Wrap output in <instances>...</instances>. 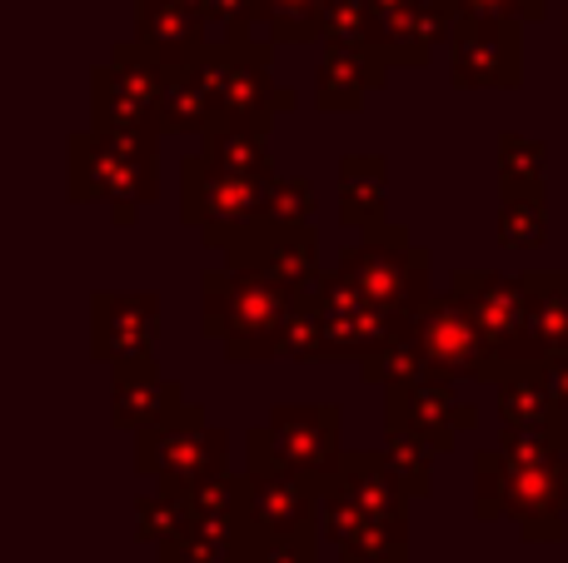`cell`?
Masks as SVG:
<instances>
[{"label": "cell", "instance_id": "16", "mask_svg": "<svg viewBox=\"0 0 568 563\" xmlns=\"http://www.w3.org/2000/svg\"><path fill=\"white\" fill-rule=\"evenodd\" d=\"M474 424H479V409L454 399V385L439 375L384 395V429H409L434 454H449V449L459 444V434H469Z\"/></svg>", "mask_w": 568, "mask_h": 563}, {"label": "cell", "instance_id": "11", "mask_svg": "<svg viewBox=\"0 0 568 563\" xmlns=\"http://www.w3.org/2000/svg\"><path fill=\"white\" fill-rule=\"evenodd\" d=\"M414 339H419L424 359L439 379L459 385V379H474V385H499V365H494V349L484 345L479 325H474L469 305H464L454 289H434V299L409 319Z\"/></svg>", "mask_w": 568, "mask_h": 563}, {"label": "cell", "instance_id": "33", "mask_svg": "<svg viewBox=\"0 0 568 563\" xmlns=\"http://www.w3.org/2000/svg\"><path fill=\"white\" fill-rule=\"evenodd\" d=\"M384 459H389L394 479L409 489V499L434 494V449L409 429H384Z\"/></svg>", "mask_w": 568, "mask_h": 563}, {"label": "cell", "instance_id": "12", "mask_svg": "<svg viewBox=\"0 0 568 563\" xmlns=\"http://www.w3.org/2000/svg\"><path fill=\"white\" fill-rule=\"evenodd\" d=\"M240 524H245V554L260 544L320 534V489L284 469L250 464L240 479Z\"/></svg>", "mask_w": 568, "mask_h": 563}, {"label": "cell", "instance_id": "26", "mask_svg": "<svg viewBox=\"0 0 568 563\" xmlns=\"http://www.w3.org/2000/svg\"><path fill=\"white\" fill-rule=\"evenodd\" d=\"M529 299H534V319H529V339H534V359H559L568 355V269H529Z\"/></svg>", "mask_w": 568, "mask_h": 563}, {"label": "cell", "instance_id": "24", "mask_svg": "<svg viewBox=\"0 0 568 563\" xmlns=\"http://www.w3.org/2000/svg\"><path fill=\"white\" fill-rule=\"evenodd\" d=\"M384 195H389V165L384 155H344L339 160V225L354 235H374L384 219Z\"/></svg>", "mask_w": 568, "mask_h": 563}, {"label": "cell", "instance_id": "14", "mask_svg": "<svg viewBox=\"0 0 568 563\" xmlns=\"http://www.w3.org/2000/svg\"><path fill=\"white\" fill-rule=\"evenodd\" d=\"M449 80L459 90L524 85V25L514 20H464L449 35Z\"/></svg>", "mask_w": 568, "mask_h": 563}, {"label": "cell", "instance_id": "9", "mask_svg": "<svg viewBox=\"0 0 568 563\" xmlns=\"http://www.w3.org/2000/svg\"><path fill=\"white\" fill-rule=\"evenodd\" d=\"M230 459V434L205 419L200 405H185L175 419L155 424L150 434L135 439V469L155 479L170 494H190L195 484L215 479Z\"/></svg>", "mask_w": 568, "mask_h": 563}, {"label": "cell", "instance_id": "5", "mask_svg": "<svg viewBox=\"0 0 568 563\" xmlns=\"http://www.w3.org/2000/svg\"><path fill=\"white\" fill-rule=\"evenodd\" d=\"M270 55H275L270 40H250V45H210L205 55H200V70H205L210 90H215L220 125H245V130L270 135V125L300 105V95H294L290 85H275V75H270Z\"/></svg>", "mask_w": 568, "mask_h": 563}, {"label": "cell", "instance_id": "38", "mask_svg": "<svg viewBox=\"0 0 568 563\" xmlns=\"http://www.w3.org/2000/svg\"><path fill=\"white\" fill-rule=\"evenodd\" d=\"M284 359L294 365H320L324 359V325H320V305L310 295H300L290 315V335H284Z\"/></svg>", "mask_w": 568, "mask_h": 563}, {"label": "cell", "instance_id": "4", "mask_svg": "<svg viewBox=\"0 0 568 563\" xmlns=\"http://www.w3.org/2000/svg\"><path fill=\"white\" fill-rule=\"evenodd\" d=\"M339 269L364 299H374L389 315L414 319L434 299V265L429 249L414 245L404 225H379L339 249Z\"/></svg>", "mask_w": 568, "mask_h": 563}, {"label": "cell", "instance_id": "40", "mask_svg": "<svg viewBox=\"0 0 568 563\" xmlns=\"http://www.w3.org/2000/svg\"><path fill=\"white\" fill-rule=\"evenodd\" d=\"M464 20H514V25H534L549 16V0H454Z\"/></svg>", "mask_w": 568, "mask_h": 563}, {"label": "cell", "instance_id": "23", "mask_svg": "<svg viewBox=\"0 0 568 563\" xmlns=\"http://www.w3.org/2000/svg\"><path fill=\"white\" fill-rule=\"evenodd\" d=\"M494 389H499L504 434H568V414L559 409V399L549 395V385L539 379V365L499 379Z\"/></svg>", "mask_w": 568, "mask_h": 563}, {"label": "cell", "instance_id": "30", "mask_svg": "<svg viewBox=\"0 0 568 563\" xmlns=\"http://www.w3.org/2000/svg\"><path fill=\"white\" fill-rule=\"evenodd\" d=\"M359 375L369 379L374 389H384V395H394V389H409V385H419V379H429L434 369H429V359H424V349H419V339H414V329H404L394 345H384L379 355L369 359V365H359Z\"/></svg>", "mask_w": 568, "mask_h": 563}, {"label": "cell", "instance_id": "32", "mask_svg": "<svg viewBox=\"0 0 568 563\" xmlns=\"http://www.w3.org/2000/svg\"><path fill=\"white\" fill-rule=\"evenodd\" d=\"M324 10L329 0H260V25L270 45H304V40H320Z\"/></svg>", "mask_w": 568, "mask_h": 563}, {"label": "cell", "instance_id": "41", "mask_svg": "<svg viewBox=\"0 0 568 563\" xmlns=\"http://www.w3.org/2000/svg\"><path fill=\"white\" fill-rule=\"evenodd\" d=\"M499 454L509 459V469H534V464H559L564 434H504Z\"/></svg>", "mask_w": 568, "mask_h": 563}, {"label": "cell", "instance_id": "7", "mask_svg": "<svg viewBox=\"0 0 568 563\" xmlns=\"http://www.w3.org/2000/svg\"><path fill=\"white\" fill-rule=\"evenodd\" d=\"M165 85H170V70L155 65L135 40L115 45V55H110L105 65L90 70V125L115 130V135L160 140Z\"/></svg>", "mask_w": 568, "mask_h": 563}, {"label": "cell", "instance_id": "34", "mask_svg": "<svg viewBox=\"0 0 568 563\" xmlns=\"http://www.w3.org/2000/svg\"><path fill=\"white\" fill-rule=\"evenodd\" d=\"M494 229H499V249L529 255V249H539L549 239V209H544V199H504Z\"/></svg>", "mask_w": 568, "mask_h": 563}, {"label": "cell", "instance_id": "10", "mask_svg": "<svg viewBox=\"0 0 568 563\" xmlns=\"http://www.w3.org/2000/svg\"><path fill=\"white\" fill-rule=\"evenodd\" d=\"M310 299L320 305L324 359H359V365H369L384 345H394V339L409 329V319L379 309L374 299H364L339 269H324V275L314 279Z\"/></svg>", "mask_w": 568, "mask_h": 563}, {"label": "cell", "instance_id": "25", "mask_svg": "<svg viewBox=\"0 0 568 563\" xmlns=\"http://www.w3.org/2000/svg\"><path fill=\"white\" fill-rule=\"evenodd\" d=\"M215 125H220V105H215V90H210L200 60L190 70H170L165 105H160V135H200L205 140Z\"/></svg>", "mask_w": 568, "mask_h": 563}, {"label": "cell", "instance_id": "27", "mask_svg": "<svg viewBox=\"0 0 568 563\" xmlns=\"http://www.w3.org/2000/svg\"><path fill=\"white\" fill-rule=\"evenodd\" d=\"M549 185V145L519 130L499 135V195L504 199H544Z\"/></svg>", "mask_w": 568, "mask_h": 563}, {"label": "cell", "instance_id": "15", "mask_svg": "<svg viewBox=\"0 0 568 563\" xmlns=\"http://www.w3.org/2000/svg\"><path fill=\"white\" fill-rule=\"evenodd\" d=\"M379 20V55L389 70H424L434 50L449 45L459 10L454 0H374Z\"/></svg>", "mask_w": 568, "mask_h": 563}, {"label": "cell", "instance_id": "37", "mask_svg": "<svg viewBox=\"0 0 568 563\" xmlns=\"http://www.w3.org/2000/svg\"><path fill=\"white\" fill-rule=\"evenodd\" d=\"M504 494H509V459L499 449L474 454V519H504Z\"/></svg>", "mask_w": 568, "mask_h": 563}, {"label": "cell", "instance_id": "19", "mask_svg": "<svg viewBox=\"0 0 568 563\" xmlns=\"http://www.w3.org/2000/svg\"><path fill=\"white\" fill-rule=\"evenodd\" d=\"M504 519H514L529 544H564L568 539V474H564V464L509 469Z\"/></svg>", "mask_w": 568, "mask_h": 563}, {"label": "cell", "instance_id": "13", "mask_svg": "<svg viewBox=\"0 0 568 563\" xmlns=\"http://www.w3.org/2000/svg\"><path fill=\"white\" fill-rule=\"evenodd\" d=\"M160 295L150 289H95L90 295V355L110 369L155 365Z\"/></svg>", "mask_w": 568, "mask_h": 563}, {"label": "cell", "instance_id": "29", "mask_svg": "<svg viewBox=\"0 0 568 563\" xmlns=\"http://www.w3.org/2000/svg\"><path fill=\"white\" fill-rule=\"evenodd\" d=\"M200 155H205L210 165L230 170V175H250V180L280 175V170L270 165L265 135H260V130H245V125H215L205 140H200Z\"/></svg>", "mask_w": 568, "mask_h": 563}, {"label": "cell", "instance_id": "17", "mask_svg": "<svg viewBox=\"0 0 568 563\" xmlns=\"http://www.w3.org/2000/svg\"><path fill=\"white\" fill-rule=\"evenodd\" d=\"M225 265L255 269V275L284 285L290 295H310L314 279H320V239H314V229H275L260 219L225 249Z\"/></svg>", "mask_w": 568, "mask_h": 563}, {"label": "cell", "instance_id": "18", "mask_svg": "<svg viewBox=\"0 0 568 563\" xmlns=\"http://www.w3.org/2000/svg\"><path fill=\"white\" fill-rule=\"evenodd\" d=\"M135 45L145 50L155 65L190 70L210 45V20L190 0H135Z\"/></svg>", "mask_w": 568, "mask_h": 563}, {"label": "cell", "instance_id": "46", "mask_svg": "<svg viewBox=\"0 0 568 563\" xmlns=\"http://www.w3.org/2000/svg\"><path fill=\"white\" fill-rule=\"evenodd\" d=\"M324 563H354V559H324Z\"/></svg>", "mask_w": 568, "mask_h": 563}, {"label": "cell", "instance_id": "20", "mask_svg": "<svg viewBox=\"0 0 568 563\" xmlns=\"http://www.w3.org/2000/svg\"><path fill=\"white\" fill-rule=\"evenodd\" d=\"M324 489H334L339 499H349L364 519L374 524H409V489L394 479L384 449H349L339 464V474Z\"/></svg>", "mask_w": 568, "mask_h": 563}, {"label": "cell", "instance_id": "3", "mask_svg": "<svg viewBox=\"0 0 568 563\" xmlns=\"http://www.w3.org/2000/svg\"><path fill=\"white\" fill-rule=\"evenodd\" d=\"M250 464L284 469L324 494L344 464V409L339 405H275L265 424L245 434Z\"/></svg>", "mask_w": 568, "mask_h": 563}, {"label": "cell", "instance_id": "39", "mask_svg": "<svg viewBox=\"0 0 568 563\" xmlns=\"http://www.w3.org/2000/svg\"><path fill=\"white\" fill-rule=\"evenodd\" d=\"M185 499H190V514H200V519H225V514H240V479L230 474V469H220L215 479L195 484Z\"/></svg>", "mask_w": 568, "mask_h": 563}, {"label": "cell", "instance_id": "42", "mask_svg": "<svg viewBox=\"0 0 568 563\" xmlns=\"http://www.w3.org/2000/svg\"><path fill=\"white\" fill-rule=\"evenodd\" d=\"M245 563H324L320 559V534L284 539V544H260V549L245 554Z\"/></svg>", "mask_w": 568, "mask_h": 563}, {"label": "cell", "instance_id": "36", "mask_svg": "<svg viewBox=\"0 0 568 563\" xmlns=\"http://www.w3.org/2000/svg\"><path fill=\"white\" fill-rule=\"evenodd\" d=\"M215 45H250L260 25V0H200Z\"/></svg>", "mask_w": 568, "mask_h": 563}, {"label": "cell", "instance_id": "35", "mask_svg": "<svg viewBox=\"0 0 568 563\" xmlns=\"http://www.w3.org/2000/svg\"><path fill=\"white\" fill-rule=\"evenodd\" d=\"M260 219L275 229H310L314 219V185L304 175H275L265 190V209Z\"/></svg>", "mask_w": 568, "mask_h": 563}, {"label": "cell", "instance_id": "8", "mask_svg": "<svg viewBox=\"0 0 568 563\" xmlns=\"http://www.w3.org/2000/svg\"><path fill=\"white\" fill-rule=\"evenodd\" d=\"M270 180L230 175V170L210 165L205 155H190L180 165V219L200 229V245L230 249L250 225H260Z\"/></svg>", "mask_w": 568, "mask_h": 563}, {"label": "cell", "instance_id": "6", "mask_svg": "<svg viewBox=\"0 0 568 563\" xmlns=\"http://www.w3.org/2000/svg\"><path fill=\"white\" fill-rule=\"evenodd\" d=\"M449 289L469 305L484 345L494 349L499 379L539 365V359H534V339H529V319H534L529 279L524 275H499V269H454Z\"/></svg>", "mask_w": 568, "mask_h": 563}, {"label": "cell", "instance_id": "1", "mask_svg": "<svg viewBox=\"0 0 568 563\" xmlns=\"http://www.w3.org/2000/svg\"><path fill=\"white\" fill-rule=\"evenodd\" d=\"M294 305H300V295H290L255 269L225 265L200 275V329L235 365H265V359L284 355Z\"/></svg>", "mask_w": 568, "mask_h": 563}, {"label": "cell", "instance_id": "28", "mask_svg": "<svg viewBox=\"0 0 568 563\" xmlns=\"http://www.w3.org/2000/svg\"><path fill=\"white\" fill-rule=\"evenodd\" d=\"M190 499L185 494H170V489H155V494H140L135 499V534L140 544H150L155 554H170V549H185L190 544Z\"/></svg>", "mask_w": 568, "mask_h": 563}, {"label": "cell", "instance_id": "2", "mask_svg": "<svg viewBox=\"0 0 568 563\" xmlns=\"http://www.w3.org/2000/svg\"><path fill=\"white\" fill-rule=\"evenodd\" d=\"M160 140L115 135V130H75L65 140V190L75 205H110L115 225H135L140 209L160 195L155 175Z\"/></svg>", "mask_w": 568, "mask_h": 563}, {"label": "cell", "instance_id": "45", "mask_svg": "<svg viewBox=\"0 0 568 563\" xmlns=\"http://www.w3.org/2000/svg\"><path fill=\"white\" fill-rule=\"evenodd\" d=\"M564 60H568V0H564Z\"/></svg>", "mask_w": 568, "mask_h": 563}, {"label": "cell", "instance_id": "21", "mask_svg": "<svg viewBox=\"0 0 568 563\" xmlns=\"http://www.w3.org/2000/svg\"><path fill=\"white\" fill-rule=\"evenodd\" d=\"M384 80H389V65H384L379 50L324 45L320 65H314V105L329 110V115H354L374 90H384Z\"/></svg>", "mask_w": 568, "mask_h": 563}, {"label": "cell", "instance_id": "31", "mask_svg": "<svg viewBox=\"0 0 568 563\" xmlns=\"http://www.w3.org/2000/svg\"><path fill=\"white\" fill-rule=\"evenodd\" d=\"M320 45L344 50H379V20H374V0H329L320 20Z\"/></svg>", "mask_w": 568, "mask_h": 563}, {"label": "cell", "instance_id": "22", "mask_svg": "<svg viewBox=\"0 0 568 563\" xmlns=\"http://www.w3.org/2000/svg\"><path fill=\"white\" fill-rule=\"evenodd\" d=\"M185 389L175 379H165L155 365H135V369H115V405H110V419L125 434H150L155 424L175 419L185 409Z\"/></svg>", "mask_w": 568, "mask_h": 563}, {"label": "cell", "instance_id": "44", "mask_svg": "<svg viewBox=\"0 0 568 563\" xmlns=\"http://www.w3.org/2000/svg\"><path fill=\"white\" fill-rule=\"evenodd\" d=\"M155 563H215V559H205V554H200V549H170V554H160Z\"/></svg>", "mask_w": 568, "mask_h": 563}, {"label": "cell", "instance_id": "43", "mask_svg": "<svg viewBox=\"0 0 568 563\" xmlns=\"http://www.w3.org/2000/svg\"><path fill=\"white\" fill-rule=\"evenodd\" d=\"M539 379L549 385V395L559 399V409L568 414V355H559V359H544V365H539Z\"/></svg>", "mask_w": 568, "mask_h": 563}]
</instances>
